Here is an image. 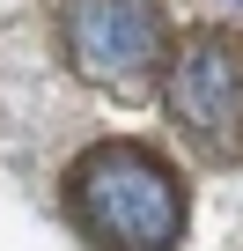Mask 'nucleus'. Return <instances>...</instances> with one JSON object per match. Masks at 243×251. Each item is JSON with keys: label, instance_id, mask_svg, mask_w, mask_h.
<instances>
[{"label": "nucleus", "instance_id": "f257e3e1", "mask_svg": "<svg viewBox=\"0 0 243 251\" xmlns=\"http://www.w3.org/2000/svg\"><path fill=\"white\" fill-rule=\"evenodd\" d=\"M59 222L81 251H184L192 177L140 133H96L59 170Z\"/></svg>", "mask_w": 243, "mask_h": 251}, {"label": "nucleus", "instance_id": "f03ea898", "mask_svg": "<svg viewBox=\"0 0 243 251\" xmlns=\"http://www.w3.org/2000/svg\"><path fill=\"white\" fill-rule=\"evenodd\" d=\"M52 52L88 96L162 103L177 59L170 0H52Z\"/></svg>", "mask_w": 243, "mask_h": 251}, {"label": "nucleus", "instance_id": "7ed1b4c3", "mask_svg": "<svg viewBox=\"0 0 243 251\" xmlns=\"http://www.w3.org/2000/svg\"><path fill=\"white\" fill-rule=\"evenodd\" d=\"M162 118L199 170H243V30L236 23L177 30Z\"/></svg>", "mask_w": 243, "mask_h": 251}]
</instances>
